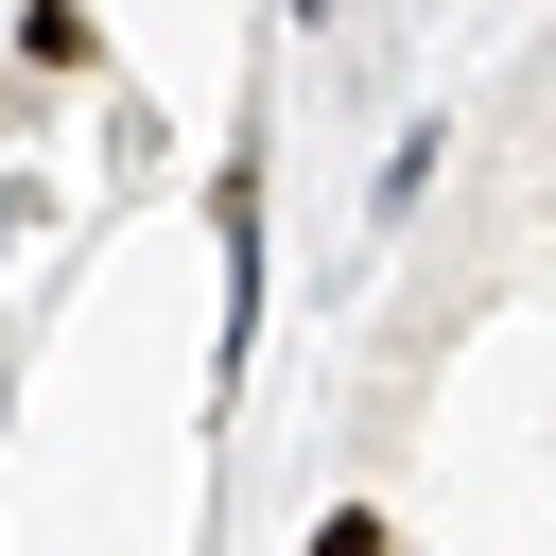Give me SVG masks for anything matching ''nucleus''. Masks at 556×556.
Wrapping results in <instances>:
<instances>
[{
  "instance_id": "f257e3e1",
  "label": "nucleus",
  "mask_w": 556,
  "mask_h": 556,
  "mask_svg": "<svg viewBox=\"0 0 556 556\" xmlns=\"http://www.w3.org/2000/svg\"><path fill=\"white\" fill-rule=\"evenodd\" d=\"M208 243H226V382H243V348H261V139L208 156Z\"/></svg>"
},
{
  "instance_id": "f03ea898",
  "label": "nucleus",
  "mask_w": 556,
  "mask_h": 556,
  "mask_svg": "<svg viewBox=\"0 0 556 556\" xmlns=\"http://www.w3.org/2000/svg\"><path fill=\"white\" fill-rule=\"evenodd\" d=\"M17 70H104V17L87 0H17Z\"/></svg>"
},
{
  "instance_id": "7ed1b4c3",
  "label": "nucleus",
  "mask_w": 556,
  "mask_h": 556,
  "mask_svg": "<svg viewBox=\"0 0 556 556\" xmlns=\"http://www.w3.org/2000/svg\"><path fill=\"white\" fill-rule=\"evenodd\" d=\"M434 156H452V122H400V139H382V174H365V208H382V226H400V208H417V191H434Z\"/></svg>"
},
{
  "instance_id": "20e7f679",
  "label": "nucleus",
  "mask_w": 556,
  "mask_h": 556,
  "mask_svg": "<svg viewBox=\"0 0 556 556\" xmlns=\"http://www.w3.org/2000/svg\"><path fill=\"white\" fill-rule=\"evenodd\" d=\"M313 556H382V504H330V521H313Z\"/></svg>"
},
{
  "instance_id": "39448f33",
  "label": "nucleus",
  "mask_w": 556,
  "mask_h": 556,
  "mask_svg": "<svg viewBox=\"0 0 556 556\" xmlns=\"http://www.w3.org/2000/svg\"><path fill=\"white\" fill-rule=\"evenodd\" d=\"M278 17H330V0H278Z\"/></svg>"
}]
</instances>
